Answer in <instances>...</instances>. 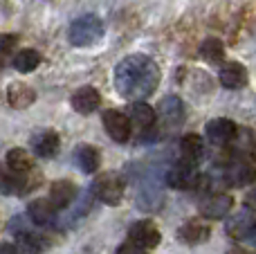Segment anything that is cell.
I'll list each match as a JSON object with an SVG mask.
<instances>
[{
	"mask_svg": "<svg viewBox=\"0 0 256 254\" xmlns=\"http://www.w3.org/2000/svg\"><path fill=\"white\" fill-rule=\"evenodd\" d=\"M160 84V68L144 54H132L115 68V88L122 97L142 102L155 92Z\"/></svg>",
	"mask_w": 256,
	"mask_h": 254,
	"instance_id": "1",
	"label": "cell"
},
{
	"mask_svg": "<svg viewBox=\"0 0 256 254\" xmlns=\"http://www.w3.org/2000/svg\"><path fill=\"white\" fill-rule=\"evenodd\" d=\"M68 36H70L72 45H79V48L81 45H92L104 36V22L97 16H92V14L81 16L70 25Z\"/></svg>",
	"mask_w": 256,
	"mask_h": 254,
	"instance_id": "2",
	"label": "cell"
},
{
	"mask_svg": "<svg viewBox=\"0 0 256 254\" xmlns=\"http://www.w3.org/2000/svg\"><path fill=\"white\" fill-rule=\"evenodd\" d=\"M94 196L106 205H117L124 198V180L115 171H106V174L97 176L94 180Z\"/></svg>",
	"mask_w": 256,
	"mask_h": 254,
	"instance_id": "3",
	"label": "cell"
},
{
	"mask_svg": "<svg viewBox=\"0 0 256 254\" xmlns=\"http://www.w3.org/2000/svg\"><path fill=\"white\" fill-rule=\"evenodd\" d=\"M102 122H104V128L110 135L112 142H120V144L128 142V138H130V133H132V122L126 112L106 110L102 115Z\"/></svg>",
	"mask_w": 256,
	"mask_h": 254,
	"instance_id": "4",
	"label": "cell"
},
{
	"mask_svg": "<svg viewBox=\"0 0 256 254\" xmlns=\"http://www.w3.org/2000/svg\"><path fill=\"white\" fill-rule=\"evenodd\" d=\"M225 234L234 241H248L256 234V216L252 212H236L227 218Z\"/></svg>",
	"mask_w": 256,
	"mask_h": 254,
	"instance_id": "5",
	"label": "cell"
},
{
	"mask_svg": "<svg viewBox=\"0 0 256 254\" xmlns=\"http://www.w3.org/2000/svg\"><path fill=\"white\" fill-rule=\"evenodd\" d=\"M128 238H130V243H135V246L144 248V250H150V248H158L160 241H162V234H160L158 225L153 223V220H137V223H132L130 228H128Z\"/></svg>",
	"mask_w": 256,
	"mask_h": 254,
	"instance_id": "6",
	"label": "cell"
},
{
	"mask_svg": "<svg viewBox=\"0 0 256 254\" xmlns=\"http://www.w3.org/2000/svg\"><path fill=\"white\" fill-rule=\"evenodd\" d=\"M198 178L200 174L196 171V164L186 160H180L166 171V184L173 189H196Z\"/></svg>",
	"mask_w": 256,
	"mask_h": 254,
	"instance_id": "7",
	"label": "cell"
},
{
	"mask_svg": "<svg viewBox=\"0 0 256 254\" xmlns=\"http://www.w3.org/2000/svg\"><path fill=\"white\" fill-rule=\"evenodd\" d=\"M204 133H207V140L212 144L222 146V144H230L236 138V124L227 117H216L204 126Z\"/></svg>",
	"mask_w": 256,
	"mask_h": 254,
	"instance_id": "8",
	"label": "cell"
},
{
	"mask_svg": "<svg viewBox=\"0 0 256 254\" xmlns=\"http://www.w3.org/2000/svg\"><path fill=\"white\" fill-rule=\"evenodd\" d=\"M232 205H234V198H232L230 194H218V196L204 198V200L198 205V210H200V214H202L204 218L220 220L232 212Z\"/></svg>",
	"mask_w": 256,
	"mask_h": 254,
	"instance_id": "9",
	"label": "cell"
},
{
	"mask_svg": "<svg viewBox=\"0 0 256 254\" xmlns=\"http://www.w3.org/2000/svg\"><path fill=\"white\" fill-rule=\"evenodd\" d=\"M79 192H76V184L72 180H56L50 187V202H52L56 210H66L72 202L76 200Z\"/></svg>",
	"mask_w": 256,
	"mask_h": 254,
	"instance_id": "10",
	"label": "cell"
},
{
	"mask_svg": "<svg viewBox=\"0 0 256 254\" xmlns=\"http://www.w3.org/2000/svg\"><path fill=\"white\" fill-rule=\"evenodd\" d=\"M218 79H220L222 88L227 90H240L245 84H248V70H245L240 63L236 61H230L220 68L218 72Z\"/></svg>",
	"mask_w": 256,
	"mask_h": 254,
	"instance_id": "11",
	"label": "cell"
},
{
	"mask_svg": "<svg viewBox=\"0 0 256 254\" xmlns=\"http://www.w3.org/2000/svg\"><path fill=\"white\" fill-rule=\"evenodd\" d=\"M99 104H102V94H99L92 86H84V88H79L72 94V108H74L76 112H81V115L94 112L99 108Z\"/></svg>",
	"mask_w": 256,
	"mask_h": 254,
	"instance_id": "12",
	"label": "cell"
},
{
	"mask_svg": "<svg viewBox=\"0 0 256 254\" xmlns=\"http://www.w3.org/2000/svg\"><path fill=\"white\" fill-rule=\"evenodd\" d=\"M158 112L166 126H180L184 122V104H182L180 97H173V94L160 102Z\"/></svg>",
	"mask_w": 256,
	"mask_h": 254,
	"instance_id": "13",
	"label": "cell"
},
{
	"mask_svg": "<svg viewBox=\"0 0 256 254\" xmlns=\"http://www.w3.org/2000/svg\"><path fill=\"white\" fill-rule=\"evenodd\" d=\"M58 146H61V140L54 130H38L32 138V148L40 158H54L58 153Z\"/></svg>",
	"mask_w": 256,
	"mask_h": 254,
	"instance_id": "14",
	"label": "cell"
},
{
	"mask_svg": "<svg viewBox=\"0 0 256 254\" xmlns=\"http://www.w3.org/2000/svg\"><path fill=\"white\" fill-rule=\"evenodd\" d=\"M256 180V169L250 166L248 162H234L225 169V182L234 184V187H245Z\"/></svg>",
	"mask_w": 256,
	"mask_h": 254,
	"instance_id": "15",
	"label": "cell"
},
{
	"mask_svg": "<svg viewBox=\"0 0 256 254\" xmlns=\"http://www.w3.org/2000/svg\"><path fill=\"white\" fill-rule=\"evenodd\" d=\"M128 117H130V122L142 130V133H150L155 126V120H158V117H155V110L144 102L130 104V115Z\"/></svg>",
	"mask_w": 256,
	"mask_h": 254,
	"instance_id": "16",
	"label": "cell"
},
{
	"mask_svg": "<svg viewBox=\"0 0 256 254\" xmlns=\"http://www.w3.org/2000/svg\"><path fill=\"white\" fill-rule=\"evenodd\" d=\"M209 236H212V230L202 220H186L180 228V238L186 246H200V243L209 241Z\"/></svg>",
	"mask_w": 256,
	"mask_h": 254,
	"instance_id": "17",
	"label": "cell"
},
{
	"mask_svg": "<svg viewBox=\"0 0 256 254\" xmlns=\"http://www.w3.org/2000/svg\"><path fill=\"white\" fill-rule=\"evenodd\" d=\"M7 102L12 108L20 110V108H27L36 102V92H34V88H30L25 84H12L7 90Z\"/></svg>",
	"mask_w": 256,
	"mask_h": 254,
	"instance_id": "18",
	"label": "cell"
},
{
	"mask_svg": "<svg viewBox=\"0 0 256 254\" xmlns=\"http://www.w3.org/2000/svg\"><path fill=\"white\" fill-rule=\"evenodd\" d=\"M180 153H182V160H186V162H198L200 158L204 156V142H202V138L200 135H196V133H189V135H184V138L180 140Z\"/></svg>",
	"mask_w": 256,
	"mask_h": 254,
	"instance_id": "19",
	"label": "cell"
},
{
	"mask_svg": "<svg viewBox=\"0 0 256 254\" xmlns=\"http://www.w3.org/2000/svg\"><path fill=\"white\" fill-rule=\"evenodd\" d=\"M74 156H76V164H79V169L84 171V174H94V171L99 169V164H102L99 151L94 146H90V144H81Z\"/></svg>",
	"mask_w": 256,
	"mask_h": 254,
	"instance_id": "20",
	"label": "cell"
},
{
	"mask_svg": "<svg viewBox=\"0 0 256 254\" xmlns=\"http://www.w3.org/2000/svg\"><path fill=\"white\" fill-rule=\"evenodd\" d=\"M54 210H56V207H54L50 200H45V198H36V200L30 202L27 214H30V218L34 220L36 225H48V223L54 220Z\"/></svg>",
	"mask_w": 256,
	"mask_h": 254,
	"instance_id": "21",
	"label": "cell"
},
{
	"mask_svg": "<svg viewBox=\"0 0 256 254\" xmlns=\"http://www.w3.org/2000/svg\"><path fill=\"white\" fill-rule=\"evenodd\" d=\"M162 200H164L162 189L155 187V184H144V187L140 189V194H137V207H140V210H144V212L160 210Z\"/></svg>",
	"mask_w": 256,
	"mask_h": 254,
	"instance_id": "22",
	"label": "cell"
},
{
	"mask_svg": "<svg viewBox=\"0 0 256 254\" xmlns=\"http://www.w3.org/2000/svg\"><path fill=\"white\" fill-rule=\"evenodd\" d=\"M4 162H7L9 171L12 174H27V171L32 169V156L25 151V148H12V151H7V156H4Z\"/></svg>",
	"mask_w": 256,
	"mask_h": 254,
	"instance_id": "23",
	"label": "cell"
},
{
	"mask_svg": "<svg viewBox=\"0 0 256 254\" xmlns=\"http://www.w3.org/2000/svg\"><path fill=\"white\" fill-rule=\"evenodd\" d=\"M14 68H16L18 72H22V74H27V72L36 70V68L40 66V54L36 52V50H20V52L14 56Z\"/></svg>",
	"mask_w": 256,
	"mask_h": 254,
	"instance_id": "24",
	"label": "cell"
},
{
	"mask_svg": "<svg viewBox=\"0 0 256 254\" xmlns=\"http://www.w3.org/2000/svg\"><path fill=\"white\" fill-rule=\"evenodd\" d=\"M200 56L209 63H222L225 61V45L218 38H207L200 45Z\"/></svg>",
	"mask_w": 256,
	"mask_h": 254,
	"instance_id": "25",
	"label": "cell"
},
{
	"mask_svg": "<svg viewBox=\"0 0 256 254\" xmlns=\"http://www.w3.org/2000/svg\"><path fill=\"white\" fill-rule=\"evenodd\" d=\"M115 254H146L144 248H140V246H135V243H122L120 248H117V252Z\"/></svg>",
	"mask_w": 256,
	"mask_h": 254,
	"instance_id": "26",
	"label": "cell"
},
{
	"mask_svg": "<svg viewBox=\"0 0 256 254\" xmlns=\"http://www.w3.org/2000/svg\"><path fill=\"white\" fill-rule=\"evenodd\" d=\"M12 40H14V38H0V66H2V61H4V56H7V52L14 48Z\"/></svg>",
	"mask_w": 256,
	"mask_h": 254,
	"instance_id": "27",
	"label": "cell"
},
{
	"mask_svg": "<svg viewBox=\"0 0 256 254\" xmlns=\"http://www.w3.org/2000/svg\"><path fill=\"white\" fill-rule=\"evenodd\" d=\"M0 254H20V248L14 243H0Z\"/></svg>",
	"mask_w": 256,
	"mask_h": 254,
	"instance_id": "28",
	"label": "cell"
},
{
	"mask_svg": "<svg viewBox=\"0 0 256 254\" xmlns=\"http://www.w3.org/2000/svg\"><path fill=\"white\" fill-rule=\"evenodd\" d=\"M245 205H248L252 212H256V187L248 192V196H245Z\"/></svg>",
	"mask_w": 256,
	"mask_h": 254,
	"instance_id": "29",
	"label": "cell"
},
{
	"mask_svg": "<svg viewBox=\"0 0 256 254\" xmlns=\"http://www.w3.org/2000/svg\"><path fill=\"white\" fill-rule=\"evenodd\" d=\"M227 254H248V252L243 248H232V250H227Z\"/></svg>",
	"mask_w": 256,
	"mask_h": 254,
	"instance_id": "30",
	"label": "cell"
},
{
	"mask_svg": "<svg viewBox=\"0 0 256 254\" xmlns=\"http://www.w3.org/2000/svg\"><path fill=\"white\" fill-rule=\"evenodd\" d=\"M254 158H256V146H254Z\"/></svg>",
	"mask_w": 256,
	"mask_h": 254,
	"instance_id": "31",
	"label": "cell"
}]
</instances>
